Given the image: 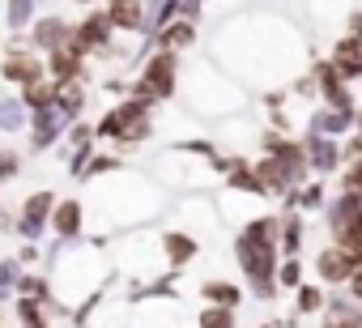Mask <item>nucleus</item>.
<instances>
[{
    "mask_svg": "<svg viewBox=\"0 0 362 328\" xmlns=\"http://www.w3.org/2000/svg\"><path fill=\"white\" fill-rule=\"evenodd\" d=\"M320 273H324L328 281H341V277L358 273V264H354V256H349V252H324V260H320Z\"/></svg>",
    "mask_w": 362,
    "mask_h": 328,
    "instance_id": "nucleus-1",
    "label": "nucleus"
},
{
    "mask_svg": "<svg viewBox=\"0 0 362 328\" xmlns=\"http://www.w3.org/2000/svg\"><path fill=\"white\" fill-rule=\"evenodd\" d=\"M205 294H209L214 303H235V290H230V286H209Z\"/></svg>",
    "mask_w": 362,
    "mask_h": 328,
    "instance_id": "nucleus-3",
    "label": "nucleus"
},
{
    "mask_svg": "<svg viewBox=\"0 0 362 328\" xmlns=\"http://www.w3.org/2000/svg\"><path fill=\"white\" fill-rule=\"evenodd\" d=\"M170 256H192V243L188 239H170Z\"/></svg>",
    "mask_w": 362,
    "mask_h": 328,
    "instance_id": "nucleus-7",
    "label": "nucleus"
},
{
    "mask_svg": "<svg viewBox=\"0 0 362 328\" xmlns=\"http://www.w3.org/2000/svg\"><path fill=\"white\" fill-rule=\"evenodd\" d=\"M111 22H115V26H136V5H132V0H128V5L119 0L115 13H111Z\"/></svg>",
    "mask_w": 362,
    "mask_h": 328,
    "instance_id": "nucleus-2",
    "label": "nucleus"
},
{
    "mask_svg": "<svg viewBox=\"0 0 362 328\" xmlns=\"http://www.w3.org/2000/svg\"><path fill=\"white\" fill-rule=\"evenodd\" d=\"M298 307H303V311H315V307H320V290H303Z\"/></svg>",
    "mask_w": 362,
    "mask_h": 328,
    "instance_id": "nucleus-5",
    "label": "nucleus"
},
{
    "mask_svg": "<svg viewBox=\"0 0 362 328\" xmlns=\"http://www.w3.org/2000/svg\"><path fill=\"white\" fill-rule=\"evenodd\" d=\"M205 328H230V315L226 311H209L205 315Z\"/></svg>",
    "mask_w": 362,
    "mask_h": 328,
    "instance_id": "nucleus-4",
    "label": "nucleus"
},
{
    "mask_svg": "<svg viewBox=\"0 0 362 328\" xmlns=\"http://www.w3.org/2000/svg\"><path fill=\"white\" fill-rule=\"evenodd\" d=\"M73 222H77V209L64 205V209H60V230H73Z\"/></svg>",
    "mask_w": 362,
    "mask_h": 328,
    "instance_id": "nucleus-6",
    "label": "nucleus"
}]
</instances>
